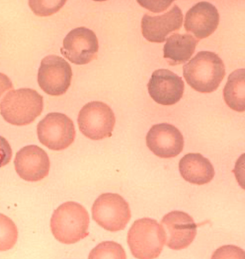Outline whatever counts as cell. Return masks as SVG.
I'll list each match as a JSON object with an SVG mask.
<instances>
[{
	"label": "cell",
	"instance_id": "6da1fadb",
	"mask_svg": "<svg viewBox=\"0 0 245 259\" xmlns=\"http://www.w3.org/2000/svg\"><path fill=\"white\" fill-rule=\"evenodd\" d=\"M183 76L195 91L212 93L220 86L226 75L225 66L219 55L201 51L183 66Z\"/></svg>",
	"mask_w": 245,
	"mask_h": 259
},
{
	"label": "cell",
	"instance_id": "7a4b0ae2",
	"mask_svg": "<svg viewBox=\"0 0 245 259\" xmlns=\"http://www.w3.org/2000/svg\"><path fill=\"white\" fill-rule=\"evenodd\" d=\"M90 217L79 203L67 202L55 209L51 221L52 234L60 243L74 244L88 236Z\"/></svg>",
	"mask_w": 245,
	"mask_h": 259
},
{
	"label": "cell",
	"instance_id": "3957f363",
	"mask_svg": "<svg viewBox=\"0 0 245 259\" xmlns=\"http://www.w3.org/2000/svg\"><path fill=\"white\" fill-rule=\"evenodd\" d=\"M44 99L36 90H12L2 99L0 113L6 121L15 126H25L33 122L43 112Z\"/></svg>",
	"mask_w": 245,
	"mask_h": 259
},
{
	"label": "cell",
	"instance_id": "277c9868",
	"mask_svg": "<svg viewBox=\"0 0 245 259\" xmlns=\"http://www.w3.org/2000/svg\"><path fill=\"white\" fill-rule=\"evenodd\" d=\"M165 241L161 226L151 218L136 220L128 234L127 241L131 253L134 257L139 259L158 257Z\"/></svg>",
	"mask_w": 245,
	"mask_h": 259
},
{
	"label": "cell",
	"instance_id": "5b68a950",
	"mask_svg": "<svg viewBox=\"0 0 245 259\" xmlns=\"http://www.w3.org/2000/svg\"><path fill=\"white\" fill-rule=\"evenodd\" d=\"M92 211L93 220L101 228L112 232L126 228L131 218L129 204L118 194H101L93 203Z\"/></svg>",
	"mask_w": 245,
	"mask_h": 259
},
{
	"label": "cell",
	"instance_id": "8992f818",
	"mask_svg": "<svg viewBox=\"0 0 245 259\" xmlns=\"http://www.w3.org/2000/svg\"><path fill=\"white\" fill-rule=\"evenodd\" d=\"M77 122L80 132L85 136L93 141H100L112 136L115 116L106 104L92 101L81 108Z\"/></svg>",
	"mask_w": 245,
	"mask_h": 259
},
{
	"label": "cell",
	"instance_id": "52a82bcc",
	"mask_svg": "<svg viewBox=\"0 0 245 259\" xmlns=\"http://www.w3.org/2000/svg\"><path fill=\"white\" fill-rule=\"evenodd\" d=\"M37 135L40 143L54 151L65 150L75 138L74 123L63 113H49L39 122Z\"/></svg>",
	"mask_w": 245,
	"mask_h": 259
},
{
	"label": "cell",
	"instance_id": "ba28073f",
	"mask_svg": "<svg viewBox=\"0 0 245 259\" xmlns=\"http://www.w3.org/2000/svg\"><path fill=\"white\" fill-rule=\"evenodd\" d=\"M72 71L68 62L57 55L44 58L37 74V82L47 94L59 97L71 86Z\"/></svg>",
	"mask_w": 245,
	"mask_h": 259
},
{
	"label": "cell",
	"instance_id": "9c48e42d",
	"mask_svg": "<svg viewBox=\"0 0 245 259\" xmlns=\"http://www.w3.org/2000/svg\"><path fill=\"white\" fill-rule=\"evenodd\" d=\"M99 44L95 32L86 27L73 29L63 40L61 54L75 65H84L97 57Z\"/></svg>",
	"mask_w": 245,
	"mask_h": 259
},
{
	"label": "cell",
	"instance_id": "30bf717a",
	"mask_svg": "<svg viewBox=\"0 0 245 259\" xmlns=\"http://www.w3.org/2000/svg\"><path fill=\"white\" fill-rule=\"evenodd\" d=\"M161 226L165 232L166 245L172 249L188 248L196 236L197 225L185 212L173 211L166 214Z\"/></svg>",
	"mask_w": 245,
	"mask_h": 259
},
{
	"label": "cell",
	"instance_id": "8fae6325",
	"mask_svg": "<svg viewBox=\"0 0 245 259\" xmlns=\"http://www.w3.org/2000/svg\"><path fill=\"white\" fill-rule=\"evenodd\" d=\"M146 143L150 150L161 158H175L180 155L184 147L182 134L174 125L163 123L150 128Z\"/></svg>",
	"mask_w": 245,
	"mask_h": 259
},
{
	"label": "cell",
	"instance_id": "7c38bea8",
	"mask_svg": "<svg viewBox=\"0 0 245 259\" xmlns=\"http://www.w3.org/2000/svg\"><path fill=\"white\" fill-rule=\"evenodd\" d=\"M14 166L20 178L36 182L48 176L50 160L46 151L37 145L23 147L16 153Z\"/></svg>",
	"mask_w": 245,
	"mask_h": 259
},
{
	"label": "cell",
	"instance_id": "4fadbf2b",
	"mask_svg": "<svg viewBox=\"0 0 245 259\" xmlns=\"http://www.w3.org/2000/svg\"><path fill=\"white\" fill-rule=\"evenodd\" d=\"M147 87L148 93L156 103L173 106L183 97L185 83L182 77L170 70L160 69L153 72Z\"/></svg>",
	"mask_w": 245,
	"mask_h": 259
},
{
	"label": "cell",
	"instance_id": "5bb4252c",
	"mask_svg": "<svg viewBox=\"0 0 245 259\" xmlns=\"http://www.w3.org/2000/svg\"><path fill=\"white\" fill-rule=\"evenodd\" d=\"M183 20L182 11L177 5L161 16H151L146 14L141 22L143 36L151 42H165L169 34L182 27Z\"/></svg>",
	"mask_w": 245,
	"mask_h": 259
},
{
	"label": "cell",
	"instance_id": "9a60e30c",
	"mask_svg": "<svg viewBox=\"0 0 245 259\" xmlns=\"http://www.w3.org/2000/svg\"><path fill=\"white\" fill-rule=\"evenodd\" d=\"M220 14L214 5L207 2L197 3L186 13L184 27L199 39L207 38L217 30Z\"/></svg>",
	"mask_w": 245,
	"mask_h": 259
},
{
	"label": "cell",
	"instance_id": "2e32d148",
	"mask_svg": "<svg viewBox=\"0 0 245 259\" xmlns=\"http://www.w3.org/2000/svg\"><path fill=\"white\" fill-rule=\"evenodd\" d=\"M181 176L191 184L203 185L214 179L215 169L211 161L200 153H188L179 162Z\"/></svg>",
	"mask_w": 245,
	"mask_h": 259
},
{
	"label": "cell",
	"instance_id": "e0dca14e",
	"mask_svg": "<svg viewBox=\"0 0 245 259\" xmlns=\"http://www.w3.org/2000/svg\"><path fill=\"white\" fill-rule=\"evenodd\" d=\"M163 49L164 58L169 65L176 66L188 62L194 54L199 40L191 34L174 33L166 39Z\"/></svg>",
	"mask_w": 245,
	"mask_h": 259
},
{
	"label": "cell",
	"instance_id": "ac0fdd59",
	"mask_svg": "<svg viewBox=\"0 0 245 259\" xmlns=\"http://www.w3.org/2000/svg\"><path fill=\"white\" fill-rule=\"evenodd\" d=\"M244 69H238L229 75L223 90L224 101L230 109L238 112L245 110Z\"/></svg>",
	"mask_w": 245,
	"mask_h": 259
},
{
	"label": "cell",
	"instance_id": "d6986e66",
	"mask_svg": "<svg viewBox=\"0 0 245 259\" xmlns=\"http://www.w3.org/2000/svg\"><path fill=\"white\" fill-rule=\"evenodd\" d=\"M18 239V230L10 218L0 213V251L13 248Z\"/></svg>",
	"mask_w": 245,
	"mask_h": 259
},
{
	"label": "cell",
	"instance_id": "ffe728a7",
	"mask_svg": "<svg viewBox=\"0 0 245 259\" xmlns=\"http://www.w3.org/2000/svg\"><path fill=\"white\" fill-rule=\"evenodd\" d=\"M89 258H127L126 253L120 244L114 241H104L92 250Z\"/></svg>",
	"mask_w": 245,
	"mask_h": 259
},
{
	"label": "cell",
	"instance_id": "44dd1931",
	"mask_svg": "<svg viewBox=\"0 0 245 259\" xmlns=\"http://www.w3.org/2000/svg\"><path fill=\"white\" fill-rule=\"evenodd\" d=\"M66 1H30L32 11L39 16H49L59 11Z\"/></svg>",
	"mask_w": 245,
	"mask_h": 259
},
{
	"label": "cell",
	"instance_id": "7402d4cb",
	"mask_svg": "<svg viewBox=\"0 0 245 259\" xmlns=\"http://www.w3.org/2000/svg\"><path fill=\"white\" fill-rule=\"evenodd\" d=\"M13 151L7 140L0 136V168L11 161Z\"/></svg>",
	"mask_w": 245,
	"mask_h": 259
},
{
	"label": "cell",
	"instance_id": "603a6c76",
	"mask_svg": "<svg viewBox=\"0 0 245 259\" xmlns=\"http://www.w3.org/2000/svg\"><path fill=\"white\" fill-rule=\"evenodd\" d=\"M13 89V85L10 78L0 72V100L6 92Z\"/></svg>",
	"mask_w": 245,
	"mask_h": 259
}]
</instances>
